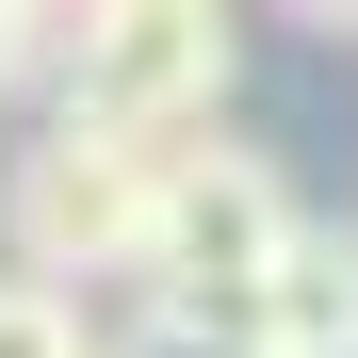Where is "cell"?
Wrapping results in <instances>:
<instances>
[{
    "mask_svg": "<svg viewBox=\"0 0 358 358\" xmlns=\"http://www.w3.org/2000/svg\"><path fill=\"white\" fill-rule=\"evenodd\" d=\"M293 163L277 147H245V131H196L163 163V212H147V261H131V293L147 310H196V326H261V277L293 261Z\"/></svg>",
    "mask_w": 358,
    "mask_h": 358,
    "instance_id": "obj_1",
    "label": "cell"
},
{
    "mask_svg": "<svg viewBox=\"0 0 358 358\" xmlns=\"http://www.w3.org/2000/svg\"><path fill=\"white\" fill-rule=\"evenodd\" d=\"M228 0H98L66 33V66H49V114H82L114 147H196L228 114Z\"/></svg>",
    "mask_w": 358,
    "mask_h": 358,
    "instance_id": "obj_2",
    "label": "cell"
},
{
    "mask_svg": "<svg viewBox=\"0 0 358 358\" xmlns=\"http://www.w3.org/2000/svg\"><path fill=\"white\" fill-rule=\"evenodd\" d=\"M163 163L179 147H114V131H82V114H33L17 163H0V245H17V277H66V293L131 277L147 261V212H163Z\"/></svg>",
    "mask_w": 358,
    "mask_h": 358,
    "instance_id": "obj_3",
    "label": "cell"
},
{
    "mask_svg": "<svg viewBox=\"0 0 358 358\" xmlns=\"http://www.w3.org/2000/svg\"><path fill=\"white\" fill-rule=\"evenodd\" d=\"M261 342L277 358H342L358 342V245L342 228H293V261L261 277Z\"/></svg>",
    "mask_w": 358,
    "mask_h": 358,
    "instance_id": "obj_4",
    "label": "cell"
},
{
    "mask_svg": "<svg viewBox=\"0 0 358 358\" xmlns=\"http://www.w3.org/2000/svg\"><path fill=\"white\" fill-rule=\"evenodd\" d=\"M0 358H98L82 293H66V277H17V261H0Z\"/></svg>",
    "mask_w": 358,
    "mask_h": 358,
    "instance_id": "obj_5",
    "label": "cell"
},
{
    "mask_svg": "<svg viewBox=\"0 0 358 358\" xmlns=\"http://www.w3.org/2000/svg\"><path fill=\"white\" fill-rule=\"evenodd\" d=\"M98 358H277L261 326H196V310H131V342H98Z\"/></svg>",
    "mask_w": 358,
    "mask_h": 358,
    "instance_id": "obj_6",
    "label": "cell"
},
{
    "mask_svg": "<svg viewBox=\"0 0 358 358\" xmlns=\"http://www.w3.org/2000/svg\"><path fill=\"white\" fill-rule=\"evenodd\" d=\"M277 17H293V33H358V0H277Z\"/></svg>",
    "mask_w": 358,
    "mask_h": 358,
    "instance_id": "obj_7",
    "label": "cell"
}]
</instances>
